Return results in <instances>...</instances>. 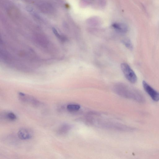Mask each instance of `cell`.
I'll list each match as a JSON object with an SVG mask.
<instances>
[{
    "mask_svg": "<svg viewBox=\"0 0 159 159\" xmlns=\"http://www.w3.org/2000/svg\"><path fill=\"white\" fill-rule=\"evenodd\" d=\"M114 90L118 95L125 98L131 99L140 103H144L146 102L145 98L141 92L127 86L123 84L117 85L114 87Z\"/></svg>",
    "mask_w": 159,
    "mask_h": 159,
    "instance_id": "obj_1",
    "label": "cell"
},
{
    "mask_svg": "<svg viewBox=\"0 0 159 159\" xmlns=\"http://www.w3.org/2000/svg\"><path fill=\"white\" fill-rule=\"evenodd\" d=\"M121 67L126 78L132 84H135L137 80V77L129 65L126 63H123L121 64Z\"/></svg>",
    "mask_w": 159,
    "mask_h": 159,
    "instance_id": "obj_2",
    "label": "cell"
},
{
    "mask_svg": "<svg viewBox=\"0 0 159 159\" xmlns=\"http://www.w3.org/2000/svg\"><path fill=\"white\" fill-rule=\"evenodd\" d=\"M19 96L20 100L23 102L31 104L35 106L41 105V103L33 97L21 92L19 93Z\"/></svg>",
    "mask_w": 159,
    "mask_h": 159,
    "instance_id": "obj_3",
    "label": "cell"
},
{
    "mask_svg": "<svg viewBox=\"0 0 159 159\" xmlns=\"http://www.w3.org/2000/svg\"><path fill=\"white\" fill-rule=\"evenodd\" d=\"M144 88L152 99L157 102L159 101V93L155 90L145 81L142 82Z\"/></svg>",
    "mask_w": 159,
    "mask_h": 159,
    "instance_id": "obj_4",
    "label": "cell"
},
{
    "mask_svg": "<svg viewBox=\"0 0 159 159\" xmlns=\"http://www.w3.org/2000/svg\"><path fill=\"white\" fill-rule=\"evenodd\" d=\"M17 135L19 138L22 140H27L31 139L34 136V133L29 128H23L18 131Z\"/></svg>",
    "mask_w": 159,
    "mask_h": 159,
    "instance_id": "obj_5",
    "label": "cell"
},
{
    "mask_svg": "<svg viewBox=\"0 0 159 159\" xmlns=\"http://www.w3.org/2000/svg\"><path fill=\"white\" fill-rule=\"evenodd\" d=\"M115 30L122 33H126L128 31V27L126 24L120 23H116L112 25Z\"/></svg>",
    "mask_w": 159,
    "mask_h": 159,
    "instance_id": "obj_6",
    "label": "cell"
},
{
    "mask_svg": "<svg viewBox=\"0 0 159 159\" xmlns=\"http://www.w3.org/2000/svg\"><path fill=\"white\" fill-rule=\"evenodd\" d=\"M71 129V126L67 124H63L60 126L57 131V133L59 135L66 134Z\"/></svg>",
    "mask_w": 159,
    "mask_h": 159,
    "instance_id": "obj_7",
    "label": "cell"
},
{
    "mask_svg": "<svg viewBox=\"0 0 159 159\" xmlns=\"http://www.w3.org/2000/svg\"><path fill=\"white\" fill-rule=\"evenodd\" d=\"M3 117L9 121H13L17 119V116L15 114L12 112H8L4 113L3 115Z\"/></svg>",
    "mask_w": 159,
    "mask_h": 159,
    "instance_id": "obj_8",
    "label": "cell"
},
{
    "mask_svg": "<svg viewBox=\"0 0 159 159\" xmlns=\"http://www.w3.org/2000/svg\"><path fill=\"white\" fill-rule=\"evenodd\" d=\"M80 106L76 104H69L67 106V110L71 112L77 111L80 109Z\"/></svg>",
    "mask_w": 159,
    "mask_h": 159,
    "instance_id": "obj_9",
    "label": "cell"
},
{
    "mask_svg": "<svg viewBox=\"0 0 159 159\" xmlns=\"http://www.w3.org/2000/svg\"><path fill=\"white\" fill-rule=\"evenodd\" d=\"M122 42L123 44L128 49L130 50H132L133 49V46L130 40L128 39H125L122 40Z\"/></svg>",
    "mask_w": 159,
    "mask_h": 159,
    "instance_id": "obj_10",
    "label": "cell"
},
{
    "mask_svg": "<svg viewBox=\"0 0 159 159\" xmlns=\"http://www.w3.org/2000/svg\"><path fill=\"white\" fill-rule=\"evenodd\" d=\"M53 33L55 34L56 37L58 39H59L61 41L64 42L67 41V39L66 38L64 37V36L59 34L55 28H53Z\"/></svg>",
    "mask_w": 159,
    "mask_h": 159,
    "instance_id": "obj_11",
    "label": "cell"
}]
</instances>
